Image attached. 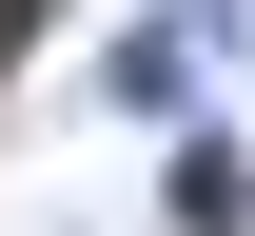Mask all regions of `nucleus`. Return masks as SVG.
Listing matches in <instances>:
<instances>
[{"mask_svg":"<svg viewBox=\"0 0 255 236\" xmlns=\"http://www.w3.org/2000/svg\"><path fill=\"white\" fill-rule=\"evenodd\" d=\"M0 59H20V0H0Z\"/></svg>","mask_w":255,"mask_h":236,"instance_id":"nucleus-1","label":"nucleus"}]
</instances>
